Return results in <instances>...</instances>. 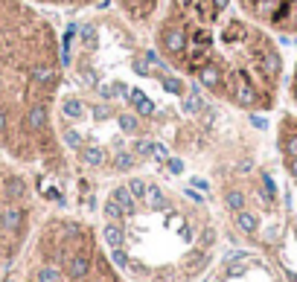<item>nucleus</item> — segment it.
Returning <instances> with one entry per match:
<instances>
[{
    "label": "nucleus",
    "mask_w": 297,
    "mask_h": 282,
    "mask_svg": "<svg viewBox=\"0 0 297 282\" xmlns=\"http://www.w3.org/2000/svg\"><path fill=\"white\" fill-rule=\"evenodd\" d=\"M119 21H125L137 32H152L155 18L160 12V0H114Z\"/></svg>",
    "instance_id": "0eeeda50"
},
{
    "label": "nucleus",
    "mask_w": 297,
    "mask_h": 282,
    "mask_svg": "<svg viewBox=\"0 0 297 282\" xmlns=\"http://www.w3.org/2000/svg\"><path fill=\"white\" fill-rule=\"evenodd\" d=\"M44 3L64 6V9H94V6H102L105 0H44Z\"/></svg>",
    "instance_id": "6e6552de"
},
{
    "label": "nucleus",
    "mask_w": 297,
    "mask_h": 282,
    "mask_svg": "<svg viewBox=\"0 0 297 282\" xmlns=\"http://www.w3.org/2000/svg\"><path fill=\"white\" fill-rule=\"evenodd\" d=\"M99 239L129 282H201L222 245L204 201L146 172L108 186Z\"/></svg>",
    "instance_id": "f03ea898"
},
{
    "label": "nucleus",
    "mask_w": 297,
    "mask_h": 282,
    "mask_svg": "<svg viewBox=\"0 0 297 282\" xmlns=\"http://www.w3.org/2000/svg\"><path fill=\"white\" fill-rule=\"evenodd\" d=\"M204 282H297V268L268 253H236L222 259Z\"/></svg>",
    "instance_id": "39448f33"
},
{
    "label": "nucleus",
    "mask_w": 297,
    "mask_h": 282,
    "mask_svg": "<svg viewBox=\"0 0 297 282\" xmlns=\"http://www.w3.org/2000/svg\"><path fill=\"white\" fill-rule=\"evenodd\" d=\"M274 152L280 160L288 186L294 192L297 204V59L291 70L285 73L283 99L277 105V122H274Z\"/></svg>",
    "instance_id": "20e7f679"
},
{
    "label": "nucleus",
    "mask_w": 297,
    "mask_h": 282,
    "mask_svg": "<svg viewBox=\"0 0 297 282\" xmlns=\"http://www.w3.org/2000/svg\"><path fill=\"white\" fill-rule=\"evenodd\" d=\"M35 259L26 282H129L111 262L99 233L70 215H56L44 224Z\"/></svg>",
    "instance_id": "7ed1b4c3"
},
{
    "label": "nucleus",
    "mask_w": 297,
    "mask_h": 282,
    "mask_svg": "<svg viewBox=\"0 0 297 282\" xmlns=\"http://www.w3.org/2000/svg\"><path fill=\"white\" fill-rule=\"evenodd\" d=\"M149 35L157 59L213 102L236 114L277 111L285 56L239 0H160Z\"/></svg>",
    "instance_id": "f257e3e1"
},
{
    "label": "nucleus",
    "mask_w": 297,
    "mask_h": 282,
    "mask_svg": "<svg viewBox=\"0 0 297 282\" xmlns=\"http://www.w3.org/2000/svg\"><path fill=\"white\" fill-rule=\"evenodd\" d=\"M239 6L268 32L297 38V0H239Z\"/></svg>",
    "instance_id": "423d86ee"
}]
</instances>
